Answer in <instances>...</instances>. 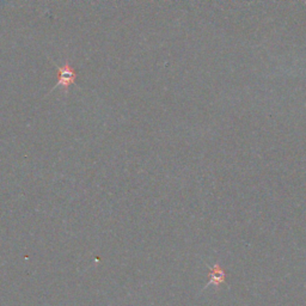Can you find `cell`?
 Returning a JSON list of instances; mask_svg holds the SVG:
<instances>
[{"mask_svg":"<svg viewBox=\"0 0 306 306\" xmlns=\"http://www.w3.org/2000/svg\"><path fill=\"white\" fill-rule=\"evenodd\" d=\"M226 281V273L222 267H220L219 263H215L214 266L212 267L211 270H209V281L208 283L206 285L205 288L212 286H214L215 288H218L220 285L225 283Z\"/></svg>","mask_w":306,"mask_h":306,"instance_id":"obj_2","label":"cell"},{"mask_svg":"<svg viewBox=\"0 0 306 306\" xmlns=\"http://www.w3.org/2000/svg\"><path fill=\"white\" fill-rule=\"evenodd\" d=\"M56 69H58V83L53 88V90H55L56 88H62L65 92H67L69 88L74 84L77 79V72L69 61H66L62 66L56 65Z\"/></svg>","mask_w":306,"mask_h":306,"instance_id":"obj_1","label":"cell"}]
</instances>
